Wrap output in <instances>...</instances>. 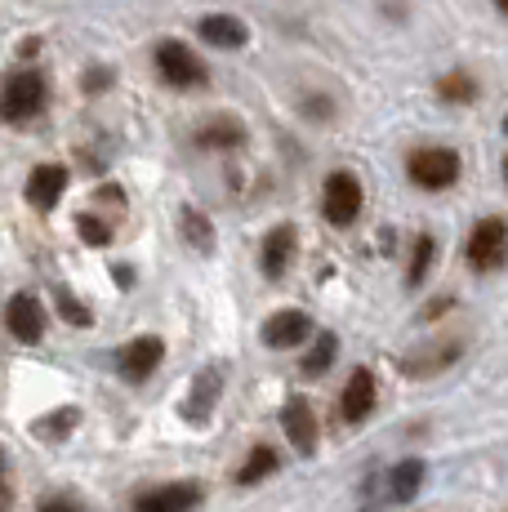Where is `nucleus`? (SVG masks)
Wrapping results in <instances>:
<instances>
[{
  "label": "nucleus",
  "instance_id": "nucleus-1",
  "mask_svg": "<svg viewBox=\"0 0 508 512\" xmlns=\"http://www.w3.org/2000/svg\"><path fill=\"white\" fill-rule=\"evenodd\" d=\"M459 152L455 147H437V143H428V147H415V152L406 156V174H410V183L415 187H424V192H446L455 179H459Z\"/></svg>",
  "mask_w": 508,
  "mask_h": 512
},
{
  "label": "nucleus",
  "instance_id": "nucleus-2",
  "mask_svg": "<svg viewBox=\"0 0 508 512\" xmlns=\"http://www.w3.org/2000/svg\"><path fill=\"white\" fill-rule=\"evenodd\" d=\"M464 259L473 272H495L508 263V219L491 214V219H477V228L464 241Z\"/></svg>",
  "mask_w": 508,
  "mask_h": 512
},
{
  "label": "nucleus",
  "instance_id": "nucleus-3",
  "mask_svg": "<svg viewBox=\"0 0 508 512\" xmlns=\"http://www.w3.org/2000/svg\"><path fill=\"white\" fill-rule=\"evenodd\" d=\"M45 98H50V85H45L41 72H32V67H23V72H9L5 76V98H0V107H5V121L23 125L32 121V116L45 112Z\"/></svg>",
  "mask_w": 508,
  "mask_h": 512
},
{
  "label": "nucleus",
  "instance_id": "nucleus-4",
  "mask_svg": "<svg viewBox=\"0 0 508 512\" xmlns=\"http://www.w3.org/2000/svg\"><path fill=\"white\" fill-rule=\"evenodd\" d=\"M156 72H161V81L174 85V90H197V85L210 81V67H205L183 41L156 45Z\"/></svg>",
  "mask_w": 508,
  "mask_h": 512
},
{
  "label": "nucleus",
  "instance_id": "nucleus-5",
  "mask_svg": "<svg viewBox=\"0 0 508 512\" xmlns=\"http://www.w3.org/2000/svg\"><path fill=\"white\" fill-rule=\"evenodd\" d=\"M321 214H326L335 228L357 223V214H361V183H357V174H348V170L330 174L326 187H321Z\"/></svg>",
  "mask_w": 508,
  "mask_h": 512
},
{
  "label": "nucleus",
  "instance_id": "nucleus-6",
  "mask_svg": "<svg viewBox=\"0 0 508 512\" xmlns=\"http://www.w3.org/2000/svg\"><path fill=\"white\" fill-rule=\"evenodd\" d=\"M205 499L201 481H165L134 499V512H197Z\"/></svg>",
  "mask_w": 508,
  "mask_h": 512
},
{
  "label": "nucleus",
  "instance_id": "nucleus-7",
  "mask_svg": "<svg viewBox=\"0 0 508 512\" xmlns=\"http://www.w3.org/2000/svg\"><path fill=\"white\" fill-rule=\"evenodd\" d=\"M161 357H165V343L156 339V334H139V339H130L121 352H116V370H121L125 383H143L156 374Z\"/></svg>",
  "mask_w": 508,
  "mask_h": 512
},
{
  "label": "nucleus",
  "instance_id": "nucleus-8",
  "mask_svg": "<svg viewBox=\"0 0 508 512\" xmlns=\"http://www.w3.org/2000/svg\"><path fill=\"white\" fill-rule=\"evenodd\" d=\"M5 326L9 334H14L18 343H41L45 339V308H41V299H36L32 290H18L14 299L5 303Z\"/></svg>",
  "mask_w": 508,
  "mask_h": 512
},
{
  "label": "nucleus",
  "instance_id": "nucleus-9",
  "mask_svg": "<svg viewBox=\"0 0 508 512\" xmlns=\"http://www.w3.org/2000/svg\"><path fill=\"white\" fill-rule=\"evenodd\" d=\"M308 334H312V317L299 308H281L263 321V343L268 348H299Z\"/></svg>",
  "mask_w": 508,
  "mask_h": 512
},
{
  "label": "nucleus",
  "instance_id": "nucleus-10",
  "mask_svg": "<svg viewBox=\"0 0 508 512\" xmlns=\"http://www.w3.org/2000/svg\"><path fill=\"white\" fill-rule=\"evenodd\" d=\"M281 428H286V441L299 450V455H312L317 450V415L304 397H290L281 406Z\"/></svg>",
  "mask_w": 508,
  "mask_h": 512
},
{
  "label": "nucleus",
  "instance_id": "nucleus-11",
  "mask_svg": "<svg viewBox=\"0 0 508 512\" xmlns=\"http://www.w3.org/2000/svg\"><path fill=\"white\" fill-rule=\"evenodd\" d=\"M63 192H67V170L63 165L45 161V165H36V170L27 174V201H32L41 214H50L54 205L63 201Z\"/></svg>",
  "mask_w": 508,
  "mask_h": 512
},
{
  "label": "nucleus",
  "instance_id": "nucleus-12",
  "mask_svg": "<svg viewBox=\"0 0 508 512\" xmlns=\"http://www.w3.org/2000/svg\"><path fill=\"white\" fill-rule=\"evenodd\" d=\"M375 374L370 370H353L344 383V397H339V415H344V423H361L370 419V410H375Z\"/></svg>",
  "mask_w": 508,
  "mask_h": 512
},
{
  "label": "nucleus",
  "instance_id": "nucleus-13",
  "mask_svg": "<svg viewBox=\"0 0 508 512\" xmlns=\"http://www.w3.org/2000/svg\"><path fill=\"white\" fill-rule=\"evenodd\" d=\"M299 254V232L295 223H277V228L268 232V241H263V272H268L272 281L286 277V268L295 263Z\"/></svg>",
  "mask_w": 508,
  "mask_h": 512
},
{
  "label": "nucleus",
  "instance_id": "nucleus-14",
  "mask_svg": "<svg viewBox=\"0 0 508 512\" xmlns=\"http://www.w3.org/2000/svg\"><path fill=\"white\" fill-rule=\"evenodd\" d=\"M219 388H223V370H201L197 379H192V397L183 401V419H192V423H205L210 419V410H214V401H219Z\"/></svg>",
  "mask_w": 508,
  "mask_h": 512
},
{
  "label": "nucleus",
  "instance_id": "nucleus-15",
  "mask_svg": "<svg viewBox=\"0 0 508 512\" xmlns=\"http://www.w3.org/2000/svg\"><path fill=\"white\" fill-rule=\"evenodd\" d=\"M197 32H201V41H210L214 49H241L246 45V23L241 18H232V14H205L201 23H197Z\"/></svg>",
  "mask_w": 508,
  "mask_h": 512
},
{
  "label": "nucleus",
  "instance_id": "nucleus-16",
  "mask_svg": "<svg viewBox=\"0 0 508 512\" xmlns=\"http://www.w3.org/2000/svg\"><path fill=\"white\" fill-rule=\"evenodd\" d=\"M419 486H424V464H419V459L393 464V472H388V499H393V504H410V499L419 495Z\"/></svg>",
  "mask_w": 508,
  "mask_h": 512
},
{
  "label": "nucleus",
  "instance_id": "nucleus-17",
  "mask_svg": "<svg viewBox=\"0 0 508 512\" xmlns=\"http://www.w3.org/2000/svg\"><path fill=\"white\" fill-rule=\"evenodd\" d=\"M246 139V125L237 121V116H214V121L197 125V143L201 147H237Z\"/></svg>",
  "mask_w": 508,
  "mask_h": 512
},
{
  "label": "nucleus",
  "instance_id": "nucleus-18",
  "mask_svg": "<svg viewBox=\"0 0 508 512\" xmlns=\"http://www.w3.org/2000/svg\"><path fill=\"white\" fill-rule=\"evenodd\" d=\"M281 468V455L272 446H254L246 455V464L237 468V486H259L263 477H272V472Z\"/></svg>",
  "mask_w": 508,
  "mask_h": 512
},
{
  "label": "nucleus",
  "instance_id": "nucleus-19",
  "mask_svg": "<svg viewBox=\"0 0 508 512\" xmlns=\"http://www.w3.org/2000/svg\"><path fill=\"white\" fill-rule=\"evenodd\" d=\"M335 352H339V339L335 334H317V343H312V352L304 357V374L308 379H317V374H326L330 366H335Z\"/></svg>",
  "mask_w": 508,
  "mask_h": 512
},
{
  "label": "nucleus",
  "instance_id": "nucleus-20",
  "mask_svg": "<svg viewBox=\"0 0 508 512\" xmlns=\"http://www.w3.org/2000/svg\"><path fill=\"white\" fill-rule=\"evenodd\" d=\"M81 423V410L76 406H67V410H54V415H45V419H36V437H45V441H58V437H67V432Z\"/></svg>",
  "mask_w": 508,
  "mask_h": 512
},
{
  "label": "nucleus",
  "instance_id": "nucleus-21",
  "mask_svg": "<svg viewBox=\"0 0 508 512\" xmlns=\"http://www.w3.org/2000/svg\"><path fill=\"white\" fill-rule=\"evenodd\" d=\"M437 94H442L446 103H473L477 98V76H468V72L442 76V81H437Z\"/></svg>",
  "mask_w": 508,
  "mask_h": 512
},
{
  "label": "nucleus",
  "instance_id": "nucleus-22",
  "mask_svg": "<svg viewBox=\"0 0 508 512\" xmlns=\"http://www.w3.org/2000/svg\"><path fill=\"white\" fill-rule=\"evenodd\" d=\"M433 259H437V241H433V236H415V254H410V268H406V281L410 285H419V281H424V272L428 268H433Z\"/></svg>",
  "mask_w": 508,
  "mask_h": 512
},
{
  "label": "nucleus",
  "instance_id": "nucleus-23",
  "mask_svg": "<svg viewBox=\"0 0 508 512\" xmlns=\"http://www.w3.org/2000/svg\"><path fill=\"white\" fill-rule=\"evenodd\" d=\"M76 228H81L85 245H107V241H112V228H107L103 219H94V214H81V219H76Z\"/></svg>",
  "mask_w": 508,
  "mask_h": 512
},
{
  "label": "nucleus",
  "instance_id": "nucleus-24",
  "mask_svg": "<svg viewBox=\"0 0 508 512\" xmlns=\"http://www.w3.org/2000/svg\"><path fill=\"white\" fill-rule=\"evenodd\" d=\"M58 308H63V317H67V321H76V326H90V321H94L90 312H85V303H76L67 290L58 294Z\"/></svg>",
  "mask_w": 508,
  "mask_h": 512
},
{
  "label": "nucleus",
  "instance_id": "nucleus-25",
  "mask_svg": "<svg viewBox=\"0 0 508 512\" xmlns=\"http://www.w3.org/2000/svg\"><path fill=\"white\" fill-rule=\"evenodd\" d=\"M36 512H85V508H81V499H72V495H50L36 504Z\"/></svg>",
  "mask_w": 508,
  "mask_h": 512
},
{
  "label": "nucleus",
  "instance_id": "nucleus-26",
  "mask_svg": "<svg viewBox=\"0 0 508 512\" xmlns=\"http://www.w3.org/2000/svg\"><path fill=\"white\" fill-rule=\"evenodd\" d=\"M183 223H188L192 241H197V245H210V232H205V223H201V214H197V210H188V214H183Z\"/></svg>",
  "mask_w": 508,
  "mask_h": 512
},
{
  "label": "nucleus",
  "instance_id": "nucleus-27",
  "mask_svg": "<svg viewBox=\"0 0 508 512\" xmlns=\"http://www.w3.org/2000/svg\"><path fill=\"white\" fill-rule=\"evenodd\" d=\"M495 5H500V9H504V14H508V0H495Z\"/></svg>",
  "mask_w": 508,
  "mask_h": 512
},
{
  "label": "nucleus",
  "instance_id": "nucleus-28",
  "mask_svg": "<svg viewBox=\"0 0 508 512\" xmlns=\"http://www.w3.org/2000/svg\"><path fill=\"white\" fill-rule=\"evenodd\" d=\"M504 179H508V165H504Z\"/></svg>",
  "mask_w": 508,
  "mask_h": 512
}]
</instances>
